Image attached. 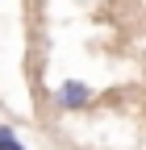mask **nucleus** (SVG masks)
<instances>
[{
	"instance_id": "f257e3e1",
	"label": "nucleus",
	"mask_w": 146,
	"mask_h": 150,
	"mask_svg": "<svg viewBox=\"0 0 146 150\" xmlns=\"http://www.w3.org/2000/svg\"><path fill=\"white\" fill-rule=\"evenodd\" d=\"M92 104V88L79 83V79H67L59 83V92H54V108H63V112H79Z\"/></svg>"
},
{
	"instance_id": "f03ea898",
	"label": "nucleus",
	"mask_w": 146,
	"mask_h": 150,
	"mask_svg": "<svg viewBox=\"0 0 146 150\" xmlns=\"http://www.w3.org/2000/svg\"><path fill=\"white\" fill-rule=\"evenodd\" d=\"M0 150H25L21 142H17V134H13L9 125H0Z\"/></svg>"
}]
</instances>
